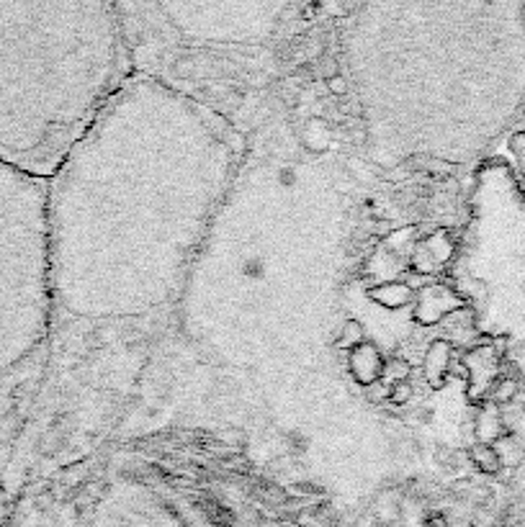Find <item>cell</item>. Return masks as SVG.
Listing matches in <instances>:
<instances>
[{
    "label": "cell",
    "mask_w": 525,
    "mask_h": 527,
    "mask_svg": "<svg viewBox=\"0 0 525 527\" xmlns=\"http://www.w3.org/2000/svg\"><path fill=\"white\" fill-rule=\"evenodd\" d=\"M129 78L111 3H0V162L52 180Z\"/></svg>",
    "instance_id": "obj_3"
},
{
    "label": "cell",
    "mask_w": 525,
    "mask_h": 527,
    "mask_svg": "<svg viewBox=\"0 0 525 527\" xmlns=\"http://www.w3.org/2000/svg\"><path fill=\"white\" fill-rule=\"evenodd\" d=\"M88 527H191L170 505L142 486L119 483L95 506Z\"/></svg>",
    "instance_id": "obj_5"
},
{
    "label": "cell",
    "mask_w": 525,
    "mask_h": 527,
    "mask_svg": "<svg viewBox=\"0 0 525 527\" xmlns=\"http://www.w3.org/2000/svg\"><path fill=\"white\" fill-rule=\"evenodd\" d=\"M234 173L217 113L132 75L46 180L54 317L132 319L165 307Z\"/></svg>",
    "instance_id": "obj_1"
},
{
    "label": "cell",
    "mask_w": 525,
    "mask_h": 527,
    "mask_svg": "<svg viewBox=\"0 0 525 527\" xmlns=\"http://www.w3.org/2000/svg\"><path fill=\"white\" fill-rule=\"evenodd\" d=\"M46 180L0 162V378L26 363L54 322Z\"/></svg>",
    "instance_id": "obj_4"
},
{
    "label": "cell",
    "mask_w": 525,
    "mask_h": 527,
    "mask_svg": "<svg viewBox=\"0 0 525 527\" xmlns=\"http://www.w3.org/2000/svg\"><path fill=\"white\" fill-rule=\"evenodd\" d=\"M348 57L371 144L389 160H472L525 106L523 5H365Z\"/></svg>",
    "instance_id": "obj_2"
}]
</instances>
